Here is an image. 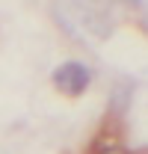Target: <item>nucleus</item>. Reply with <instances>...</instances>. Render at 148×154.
<instances>
[{
    "label": "nucleus",
    "instance_id": "f257e3e1",
    "mask_svg": "<svg viewBox=\"0 0 148 154\" xmlns=\"http://www.w3.org/2000/svg\"><path fill=\"white\" fill-rule=\"evenodd\" d=\"M54 83L65 92V95H80L86 86H89V68L83 62H62L54 71Z\"/></svg>",
    "mask_w": 148,
    "mask_h": 154
}]
</instances>
